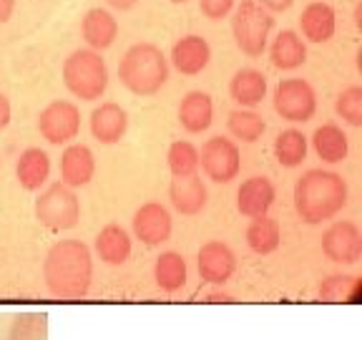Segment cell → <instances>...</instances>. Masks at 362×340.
<instances>
[{
  "mask_svg": "<svg viewBox=\"0 0 362 340\" xmlns=\"http://www.w3.org/2000/svg\"><path fill=\"white\" fill-rule=\"evenodd\" d=\"M96 174V157L86 144H68L61 154V184L68 189H81L90 184Z\"/></svg>",
  "mask_w": 362,
  "mask_h": 340,
  "instance_id": "17",
  "label": "cell"
},
{
  "mask_svg": "<svg viewBox=\"0 0 362 340\" xmlns=\"http://www.w3.org/2000/svg\"><path fill=\"white\" fill-rule=\"evenodd\" d=\"M8 340H48V315L38 310L18 312L8 330Z\"/></svg>",
  "mask_w": 362,
  "mask_h": 340,
  "instance_id": "30",
  "label": "cell"
},
{
  "mask_svg": "<svg viewBox=\"0 0 362 340\" xmlns=\"http://www.w3.org/2000/svg\"><path fill=\"white\" fill-rule=\"evenodd\" d=\"M209 300H211V302H219V300H229V295H224V293H211V295H209Z\"/></svg>",
  "mask_w": 362,
  "mask_h": 340,
  "instance_id": "40",
  "label": "cell"
},
{
  "mask_svg": "<svg viewBox=\"0 0 362 340\" xmlns=\"http://www.w3.org/2000/svg\"><path fill=\"white\" fill-rule=\"evenodd\" d=\"M355 26L357 28H362V3H357L355 6Z\"/></svg>",
  "mask_w": 362,
  "mask_h": 340,
  "instance_id": "39",
  "label": "cell"
},
{
  "mask_svg": "<svg viewBox=\"0 0 362 340\" xmlns=\"http://www.w3.org/2000/svg\"><path fill=\"white\" fill-rule=\"evenodd\" d=\"M169 61L181 76H199L211 61V45L204 35L189 33L181 35L174 45H171Z\"/></svg>",
  "mask_w": 362,
  "mask_h": 340,
  "instance_id": "14",
  "label": "cell"
},
{
  "mask_svg": "<svg viewBox=\"0 0 362 340\" xmlns=\"http://www.w3.org/2000/svg\"><path fill=\"white\" fill-rule=\"evenodd\" d=\"M269 48V61L279 71H297L300 66L307 63V43L297 30H279L277 38L272 40Z\"/></svg>",
  "mask_w": 362,
  "mask_h": 340,
  "instance_id": "22",
  "label": "cell"
},
{
  "mask_svg": "<svg viewBox=\"0 0 362 340\" xmlns=\"http://www.w3.org/2000/svg\"><path fill=\"white\" fill-rule=\"evenodd\" d=\"M337 30V13L325 0L307 3L300 16V35L305 43H327Z\"/></svg>",
  "mask_w": 362,
  "mask_h": 340,
  "instance_id": "16",
  "label": "cell"
},
{
  "mask_svg": "<svg viewBox=\"0 0 362 340\" xmlns=\"http://www.w3.org/2000/svg\"><path fill=\"white\" fill-rule=\"evenodd\" d=\"M131 249H134L131 234L116 222L101 227V232L96 234V255L106 265H124L131 257Z\"/></svg>",
  "mask_w": 362,
  "mask_h": 340,
  "instance_id": "25",
  "label": "cell"
},
{
  "mask_svg": "<svg viewBox=\"0 0 362 340\" xmlns=\"http://www.w3.org/2000/svg\"><path fill=\"white\" fill-rule=\"evenodd\" d=\"M257 6H262L267 13H284V11H289V8L294 6V0H255Z\"/></svg>",
  "mask_w": 362,
  "mask_h": 340,
  "instance_id": "35",
  "label": "cell"
},
{
  "mask_svg": "<svg viewBox=\"0 0 362 340\" xmlns=\"http://www.w3.org/2000/svg\"><path fill=\"white\" fill-rule=\"evenodd\" d=\"M357 293H360V278H352V275H329L320 285V298L327 302H355Z\"/></svg>",
  "mask_w": 362,
  "mask_h": 340,
  "instance_id": "32",
  "label": "cell"
},
{
  "mask_svg": "<svg viewBox=\"0 0 362 340\" xmlns=\"http://www.w3.org/2000/svg\"><path fill=\"white\" fill-rule=\"evenodd\" d=\"M267 76L257 68H239L229 81V96L239 108H257L267 98Z\"/></svg>",
  "mask_w": 362,
  "mask_h": 340,
  "instance_id": "21",
  "label": "cell"
},
{
  "mask_svg": "<svg viewBox=\"0 0 362 340\" xmlns=\"http://www.w3.org/2000/svg\"><path fill=\"white\" fill-rule=\"evenodd\" d=\"M90 134L98 144L103 147H113L119 144L121 139L129 131V113L121 103L116 101H103L101 106H96L88 116Z\"/></svg>",
  "mask_w": 362,
  "mask_h": 340,
  "instance_id": "13",
  "label": "cell"
},
{
  "mask_svg": "<svg viewBox=\"0 0 362 340\" xmlns=\"http://www.w3.org/2000/svg\"><path fill=\"white\" fill-rule=\"evenodd\" d=\"M334 111L345 124L360 129L362 126V86H347L334 98Z\"/></svg>",
  "mask_w": 362,
  "mask_h": 340,
  "instance_id": "33",
  "label": "cell"
},
{
  "mask_svg": "<svg viewBox=\"0 0 362 340\" xmlns=\"http://www.w3.org/2000/svg\"><path fill=\"white\" fill-rule=\"evenodd\" d=\"M169 199L179 215L184 217H197L204 212L206 202H209V189L204 184L199 174L192 176H174L169 184Z\"/></svg>",
  "mask_w": 362,
  "mask_h": 340,
  "instance_id": "15",
  "label": "cell"
},
{
  "mask_svg": "<svg viewBox=\"0 0 362 340\" xmlns=\"http://www.w3.org/2000/svg\"><path fill=\"white\" fill-rule=\"evenodd\" d=\"M119 81L134 96H156L169 81V58L156 43H134L119 61Z\"/></svg>",
  "mask_w": 362,
  "mask_h": 340,
  "instance_id": "3",
  "label": "cell"
},
{
  "mask_svg": "<svg viewBox=\"0 0 362 340\" xmlns=\"http://www.w3.org/2000/svg\"><path fill=\"white\" fill-rule=\"evenodd\" d=\"M106 3L113 8V11L126 13V11H131V8H136V3H139V0H106Z\"/></svg>",
  "mask_w": 362,
  "mask_h": 340,
  "instance_id": "38",
  "label": "cell"
},
{
  "mask_svg": "<svg viewBox=\"0 0 362 340\" xmlns=\"http://www.w3.org/2000/svg\"><path fill=\"white\" fill-rule=\"evenodd\" d=\"M11 119H13L11 98H8L6 94H0V131L8 129V124H11Z\"/></svg>",
  "mask_w": 362,
  "mask_h": 340,
  "instance_id": "36",
  "label": "cell"
},
{
  "mask_svg": "<svg viewBox=\"0 0 362 340\" xmlns=\"http://www.w3.org/2000/svg\"><path fill=\"white\" fill-rule=\"evenodd\" d=\"M169 3H174V6H184V3H189V0H169Z\"/></svg>",
  "mask_w": 362,
  "mask_h": 340,
  "instance_id": "41",
  "label": "cell"
},
{
  "mask_svg": "<svg viewBox=\"0 0 362 340\" xmlns=\"http://www.w3.org/2000/svg\"><path fill=\"white\" fill-rule=\"evenodd\" d=\"M277 199V189L267 176H249L242 181V187L237 189V210L244 217L255 220V217L269 215L272 204Z\"/></svg>",
  "mask_w": 362,
  "mask_h": 340,
  "instance_id": "18",
  "label": "cell"
},
{
  "mask_svg": "<svg viewBox=\"0 0 362 340\" xmlns=\"http://www.w3.org/2000/svg\"><path fill=\"white\" fill-rule=\"evenodd\" d=\"M35 220L51 232H68L81 220V202L74 189L56 181L35 199Z\"/></svg>",
  "mask_w": 362,
  "mask_h": 340,
  "instance_id": "6",
  "label": "cell"
},
{
  "mask_svg": "<svg viewBox=\"0 0 362 340\" xmlns=\"http://www.w3.org/2000/svg\"><path fill=\"white\" fill-rule=\"evenodd\" d=\"M274 111L289 124H307L317 113V94L305 79H282L274 86Z\"/></svg>",
  "mask_w": 362,
  "mask_h": 340,
  "instance_id": "7",
  "label": "cell"
},
{
  "mask_svg": "<svg viewBox=\"0 0 362 340\" xmlns=\"http://www.w3.org/2000/svg\"><path fill=\"white\" fill-rule=\"evenodd\" d=\"M43 280L53 298L81 300L93 283V255L81 239H58L45 252Z\"/></svg>",
  "mask_w": 362,
  "mask_h": 340,
  "instance_id": "1",
  "label": "cell"
},
{
  "mask_svg": "<svg viewBox=\"0 0 362 340\" xmlns=\"http://www.w3.org/2000/svg\"><path fill=\"white\" fill-rule=\"evenodd\" d=\"M134 234L139 242H144L146 247H158L171 239L174 232V220L171 212L166 210L161 202H146L134 212Z\"/></svg>",
  "mask_w": 362,
  "mask_h": 340,
  "instance_id": "11",
  "label": "cell"
},
{
  "mask_svg": "<svg viewBox=\"0 0 362 340\" xmlns=\"http://www.w3.org/2000/svg\"><path fill=\"white\" fill-rule=\"evenodd\" d=\"M244 237H247V244L252 252H257V255H272L282 244V227L269 215L255 217V220L249 222Z\"/></svg>",
  "mask_w": 362,
  "mask_h": 340,
  "instance_id": "26",
  "label": "cell"
},
{
  "mask_svg": "<svg viewBox=\"0 0 362 340\" xmlns=\"http://www.w3.org/2000/svg\"><path fill=\"white\" fill-rule=\"evenodd\" d=\"M199 166L206 174V179L216 184H229L242 171V152L234 139L226 136H211L206 139L199 152Z\"/></svg>",
  "mask_w": 362,
  "mask_h": 340,
  "instance_id": "8",
  "label": "cell"
},
{
  "mask_svg": "<svg viewBox=\"0 0 362 340\" xmlns=\"http://www.w3.org/2000/svg\"><path fill=\"white\" fill-rule=\"evenodd\" d=\"M272 152H274V159L279 162V166H284V169H297L307 159L310 139H307L300 129H284V131H279L277 139H274Z\"/></svg>",
  "mask_w": 362,
  "mask_h": 340,
  "instance_id": "28",
  "label": "cell"
},
{
  "mask_svg": "<svg viewBox=\"0 0 362 340\" xmlns=\"http://www.w3.org/2000/svg\"><path fill=\"white\" fill-rule=\"evenodd\" d=\"M16 3L18 0H0V26H6L8 21L16 13Z\"/></svg>",
  "mask_w": 362,
  "mask_h": 340,
  "instance_id": "37",
  "label": "cell"
},
{
  "mask_svg": "<svg viewBox=\"0 0 362 340\" xmlns=\"http://www.w3.org/2000/svg\"><path fill=\"white\" fill-rule=\"evenodd\" d=\"M171 176H192L199 171V149L187 139H176L166 152Z\"/></svg>",
  "mask_w": 362,
  "mask_h": 340,
  "instance_id": "31",
  "label": "cell"
},
{
  "mask_svg": "<svg viewBox=\"0 0 362 340\" xmlns=\"http://www.w3.org/2000/svg\"><path fill=\"white\" fill-rule=\"evenodd\" d=\"M310 142H312L315 154L322 159L325 164H339V162H345L347 154H350V139H347V134L342 131V126L332 124V121L317 126Z\"/></svg>",
  "mask_w": 362,
  "mask_h": 340,
  "instance_id": "24",
  "label": "cell"
},
{
  "mask_svg": "<svg viewBox=\"0 0 362 340\" xmlns=\"http://www.w3.org/2000/svg\"><path fill=\"white\" fill-rule=\"evenodd\" d=\"M153 280L164 293H176L187 285L189 280V267L184 255L169 249V252H161L156 257V265H153Z\"/></svg>",
  "mask_w": 362,
  "mask_h": 340,
  "instance_id": "27",
  "label": "cell"
},
{
  "mask_svg": "<svg viewBox=\"0 0 362 340\" xmlns=\"http://www.w3.org/2000/svg\"><path fill=\"white\" fill-rule=\"evenodd\" d=\"M322 252L337 265H355L362 257V232L352 220H337L325 230Z\"/></svg>",
  "mask_w": 362,
  "mask_h": 340,
  "instance_id": "10",
  "label": "cell"
},
{
  "mask_svg": "<svg viewBox=\"0 0 362 340\" xmlns=\"http://www.w3.org/2000/svg\"><path fill=\"white\" fill-rule=\"evenodd\" d=\"M226 129L234 139L244 144H255L259 142L267 131V121L262 113H257L255 108H234L226 116Z\"/></svg>",
  "mask_w": 362,
  "mask_h": 340,
  "instance_id": "29",
  "label": "cell"
},
{
  "mask_svg": "<svg viewBox=\"0 0 362 340\" xmlns=\"http://www.w3.org/2000/svg\"><path fill=\"white\" fill-rule=\"evenodd\" d=\"M350 189L342 174L329 169H310L294 181V212L305 225H322L345 210Z\"/></svg>",
  "mask_w": 362,
  "mask_h": 340,
  "instance_id": "2",
  "label": "cell"
},
{
  "mask_svg": "<svg viewBox=\"0 0 362 340\" xmlns=\"http://www.w3.org/2000/svg\"><path fill=\"white\" fill-rule=\"evenodd\" d=\"M237 6V0H199V11L204 18L209 21H221V18H229Z\"/></svg>",
  "mask_w": 362,
  "mask_h": 340,
  "instance_id": "34",
  "label": "cell"
},
{
  "mask_svg": "<svg viewBox=\"0 0 362 340\" xmlns=\"http://www.w3.org/2000/svg\"><path fill=\"white\" fill-rule=\"evenodd\" d=\"M214 121V101L206 91H189L179 103V124L189 134H204Z\"/></svg>",
  "mask_w": 362,
  "mask_h": 340,
  "instance_id": "20",
  "label": "cell"
},
{
  "mask_svg": "<svg viewBox=\"0 0 362 340\" xmlns=\"http://www.w3.org/2000/svg\"><path fill=\"white\" fill-rule=\"evenodd\" d=\"M16 176L25 192H38L51 176V157L40 147H28L16 162Z\"/></svg>",
  "mask_w": 362,
  "mask_h": 340,
  "instance_id": "23",
  "label": "cell"
},
{
  "mask_svg": "<svg viewBox=\"0 0 362 340\" xmlns=\"http://www.w3.org/2000/svg\"><path fill=\"white\" fill-rule=\"evenodd\" d=\"M197 267L204 283L209 285H226L232 280L234 270H237V255L232 252V247L221 239H209L204 242L197 255Z\"/></svg>",
  "mask_w": 362,
  "mask_h": 340,
  "instance_id": "12",
  "label": "cell"
},
{
  "mask_svg": "<svg viewBox=\"0 0 362 340\" xmlns=\"http://www.w3.org/2000/svg\"><path fill=\"white\" fill-rule=\"evenodd\" d=\"M81 35L90 51H106L119 38V21L106 8H90L81 18Z\"/></svg>",
  "mask_w": 362,
  "mask_h": 340,
  "instance_id": "19",
  "label": "cell"
},
{
  "mask_svg": "<svg viewBox=\"0 0 362 340\" xmlns=\"http://www.w3.org/2000/svg\"><path fill=\"white\" fill-rule=\"evenodd\" d=\"M61 76L68 94L81 101H98L108 89L106 58L90 48H76L74 53H68Z\"/></svg>",
  "mask_w": 362,
  "mask_h": 340,
  "instance_id": "4",
  "label": "cell"
},
{
  "mask_svg": "<svg viewBox=\"0 0 362 340\" xmlns=\"http://www.w3.org/2000/svg\"><path fill=\"white\" fill-rule=\"evenodd\" d=\"M38 131L53 147L71 144L81 134V108L68 98H56L38 113Z\"/></svg>",
  "mask_w": 362,
  "mask_h": 340,
  "instance_id": "9",
  "label": "cell"
},
{
  "mask_svg": "<svg viewBox=\"0 0 362 340\" xmlns=\"http://www.w3.org/2000/svg\"><path fill=\"white\" fill-rule=\"evenodd\" d=\"M274 18L255 0H242L232 11V38L237 48L249 58H259L269 45Z\"/></svg>",
  "mask_w": 362,
  "mask_h": 340,
  "instance_id": "5",
  "label": "cell"
}]
</instances>
